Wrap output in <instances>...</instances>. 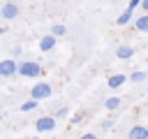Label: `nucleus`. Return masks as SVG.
<instances>
[{
	"mask_svg": "<svg viewBox=\"0 0 148 139\" xmlns=\"http://www.w3.org/2000/svg\"><path fill=\"white\" fill-rule=\"evenodd\" d=\"M16 74L18 76H25V79H37L42 74V65L37 60H21L16 65Z\"/></svg>",
	"mask_w": 148,
	"mask_h": 139,
	"instance_id": "f257e3e1",
	"label": "nucleus"
},
{
	"mask_svg": "<svg viewBox=\"0 0 148 139\" xmlns=\"http://www.w3.org/2000/svg\"><path fill=\"white\" fill-rule=\"evenodd\" d=\"M51 93H53V88H51V83H46V81H37L32 88H30V100H46V97H51Z\"/></svg>",
	"mask_w": 148,
	"mask_h": 139,
	"instance_id": "f03ea898",
	"label": "nucleus"
},
{
	"mask_svg": "<svg viewBox=\"0 0 148 139\" xmlns=\"http://www.w3.org/2000/svg\"><path fill=\"white\" fill-rule=\"evenodd\" d=\"M35 130L37 132H51V130H56V118L53 116H39L35 120Z\"/></svg>",
	"mask_w": 148,
	"mask_h": 139,
	"instance_id": "7ed1b4c3",
	"label": "nucleus"
},
{
	"mask_svg": "<svg viewBox=\"0 0 148 139\" xmlns=\"http://www.w3.org/2000/svg\"><path fill=\"white\" fill-rule=\"evenodd\" d=\"M16 60L14 58H5V60H0V76L2 79H9V76H14L16 74Z\"/></svg>",
	"mask_w": 148,
	"mask_h": 139,
	"instance_id": "20e7f679",
	"label": "nucleus"
},
{
	"mask_svg": "<svg viewBox=\"0 0 148 139\" xmlns=\"http://www.w3.org/2000/svg\"><path fill=\"white\" fill-rule=\"evenodd\" d=\"M0 16H2L5 21L16 19V16H18V5H16V2H5V5L0 7Z\"/></svg>",
	"mask_w": 148,
	"mask_h": 139,
	"instance_id": "39448f33",
	"label": "nucleus"
},
{
	"mask_svg": "<svg viewBox=\"0 0 148 139\" xmlns=\"http://www.w3.org/2000/svg\"><path fill=\"white\" fill-rule=\"evenodd\" d=\"M127 139H148V127H146V125H134V127H130Z\"/></svg>",
	"mask_w": 148,
	"mask_h": 139,
	"instance_id": "423d86ee",
	"label": "nucleus"
},
{
	"mask_svg": "<svg viewBox=\"0 0 148 139\" xmlns=\"http://www.w3.org/2000/svg\"><path fill=\"white\" fill-rule=\"evenodd\" d=\"M116 56H118L120 60H130V58H134V46H130V44H120V46L116 49Z\"/></svg>",
	"mask_w": 148,
	"mask_h": 139,
	"instance_id": "0eeeda50",
	"label": "nucleus"
},
{
	"mask_svg": "<svg viewBox=\"0 0 148 139\" xmlns=\"http://www.w3.org/2000/svg\"><path fill=\"white\" fill-rule=\"evenodd\" d=\"M56 42H58V37L44 35V37L39 39V49H42V51H51V49H56Z\"/></svg>",
	"mask_w": 148,
	"mask_h": 139,
	"instance_id": "6e6552de",
	"label": "nucleus"
},
{
	"mask_svg": "<svg viewBox=\"0 0 148 139\" xmlns=\"http://www.w3.org/2000/svg\"><path fill=\"white\" fill-rule=\"evenodd\" d=\"M125 81H127V74H111L109 81H106V86L109 88H120Z\"/></svg>",
	"mask_w": 148,
	"mask_h": 139,
	"instance_id": "1a4fd4ad",
	"label": "nucleus"
},
{
	"mask_svg": "<svg viewBox=\"0 0 148 139\" xmlns=\"http://www.w3.org/2000/svg\"><path fill=\"white\" fill-rule=\"evenodd\" d=\"M134 28H136L139 32H148V14L136 16V19H134Z\"/></svg>",
	"mask_w": 148,
	"mask_h": 139,
	"instance_id": "9d476101",
	"label": "nucleus"
},
{
	"mask_svg": "<svg viewBox=\"0 0 148 139\" xmlns=\"http://www.w3.org/2000/svg\"><path fill=\"white\" fill-rule=\"evenodd\" d=\"M130 21H132V9H125V12L116 19V25H127Z\"/></svg>",
	"mask_w": 148,
	"mask_h": 139,
	"instance_id": "9b49d317",
	"label": "nucleus"
},
{
	"mask_svg": "<svg viewBox=\"0 0 148 139\" xmlns=\"http://www.w3.org/2000/svg\"><path fill=\"white\" fill-rule=\"evenodd\" d=\"M65 32H67V28H65L62 23H53V25H51V32H49V35H53V37H62Z\"/></svg>",
	"mask_w": 148,
	"mask_h": 139,
	"instance_id": "f8f14e48",
	"label": "nucleus"
},
{
	"mask_svg": "<svg viewBox=\"0 0 148 139\" xmlns=\"http://www.w3.org/2000/svg\"><path fill=\"white\" fill-rule=\"evenodd\" d=\"M130 81H134V83H141V81H146L148 76H146V72H141V70H136V72H130V76H127Z\"/></svg>",
	"mask_w": 148,
	"mask_h": 139,
	"instance_id": "ddd939ff",
	"label": "nucleus"
},
{
	"mask_svg": "<svg viewBox=\"0 0 148 139\" xmlns=\"http://www.w3.org/2000/svg\"><path fill=\"white\" fill-rule=\"evenodd\" d=\"M104 107H106L109 111H116V109L120 107V97H106V102H104Z\"/></svg>",
	"mask_w": 148,
	"mask_h": 139,
	"instance_id": "4468645a",
	"label": "nucleus"
},
{
	"mask_svg": "<svg viewBox=\"0 0 148 139\" xmlns=\"http://www.w3.org/2000/svg\"><path fill=\"white\" fill-rule=\"evenodd\" d=\"M32 109H37V100H25V102L21 104V111H23V114H28V111H32Z\"/></svg>",
	"mask_w": 148,
	"mask_h": 139,
	"instance_id": "2eb2a0df",
	"label": "nucleus"
},
{
	"mask_svg": "<svg viewBox=\"0 0 148 139\" xmlns=\"http://www.w3.org/2000/svg\"><path fill=\"white\" fill-rule=\"evenodd\" d=\"M67 116H69V109H67V107H60V109L53 114V118H56V120H60V118H67Z\"/></svg>",
	"mask_w": 148,
	"mask_h": 139,
	"instance_id": "dca6fc26",
	"label": "nucleus"
},
{
	"mask_svg": "<svg viewBox=\"0 0 148 139\" xmlns=\"http://www.w3.org/2000/svg\"><path fill=\"white\" fill-rule=\"evenodd\" d=\"M67 118H69V123H72V125L83 123V114H74V116H67Z\"/></svg>",
	"mask_w": 148,
	"mask_h": 139,
	"instance_id": "f3484780",
	"label": "nucleus"
},
{
	"mask_svg": "<svg viewBox=\"0 0 148 139\" xmlns=\"http://www.w3.org/2000/svg\"><path fill=\"white\" fill-rule=\"evenodd\" d=\"M21 53H23V49H21L18 44H14V46H12V58H18Z\"/></svg>",
	"mask_w": 148,
	"mask_h": 139,
	"instance_id": "a211bd4d",
	"label": "nucleus"
},
{
	"mask_svg": "<svg viewBox=\"0 0 148 139\" xmlns=\"http://www.w3.org/2000/svg\"><path fill=\"white\" fill-rule=\"evenodd\" d=\"M141 5V0H130V5H127V9H132L134 12V7H139Z\"/></svg>",
	"mask_w": 148,
	"mask_h": 139,
	"instance_id": "6ab92c4d",
	"label": "nucleus"
},
{
	"mask_svg": "<svg viewBox=\"0 0 148 139\" xmlns=\"http://www.w3.org/2000/svg\"><path fill=\"white\" fill-rule=\"evenodd\" d=\"M79 139H97V134H92V132H83Z\"/></svg>",
	"mask_w": 148,
	"mask_h": 139,
	"instance_id": "aec40b11",
	"label": "nucleus"
},
{
	"mask_svg": "<svg viewBox=\"0 0 148 139\" xmlns=\"http://www.w3.org/2000/svg\"><path fill=\"white\" fill-rule=\"evenodd\" d=\"M141 7H143V14H148V0H141Z\"/></svg>",
	"mask_w": 148,
	"mask_h": 139,
	"instance_id": "412c9836",
	"label": "nucleus"
},
{
	"mask_svg": "<svg viewBox=\"0 0 148 139\" xmlns=\"http://www.w3.org/2000/svg\"><path fill=\"white\" fill-rule=\"evenodd\" d=\"M5 30H7V28H5V25H0V35H5Z\"/></svg>",
	"mask_w": 148,
	"mask_h": 139,
	"instance_id": "4be33fe9",
	"label": "nucleus"
},
{
	"mask_svg": "<svg viewBox=\"0 0 148 139\" xmlns=\"http://www.w3.org/2000/svg\"><path fill=\"white\" fill-rule=\"evenodd\" d=\"M30 139H42V137H30Z\"/></svg>",
	"mask_w": 148,
	"mask_h": 139,
	"instance_id": "5701e85b",
	"label": "nucleus"
},
{
	"mask_svg": "<svg viewBox=\"0 0 148 139\" xmlns=\"http://www.w3.org/2000/svg\"><path fill=\"white\" fill-rule=\"evenodd\" d=\"M49 2H58V0H49Z\"/></svg>",
	"mask_w": 148,
	"mask_h": 139,
	"instance_id": "b1692460",
	"label": "nucleus"
}]
</instances>
